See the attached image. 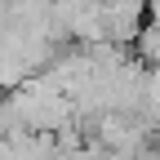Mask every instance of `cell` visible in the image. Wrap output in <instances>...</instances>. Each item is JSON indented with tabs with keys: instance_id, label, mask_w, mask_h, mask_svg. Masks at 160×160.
Wrapping results in <instances>:
<instances>
[{
	"instance_id": "1",
	"label": "cell",
	"mask_w": 160,
	"mask_h": 160,
	"mask_svg": "<svg viewBox=\"0 0 160 160\" xmlns=\"http://www.w3.org/2000/svg\"><path fill=\"white\" fill-rule=\"evenodd\" d=\"M147 5L151 0H98L102 36L116 40V45H129V40L147 27Z\"/></svg>"
}]
</instances>
